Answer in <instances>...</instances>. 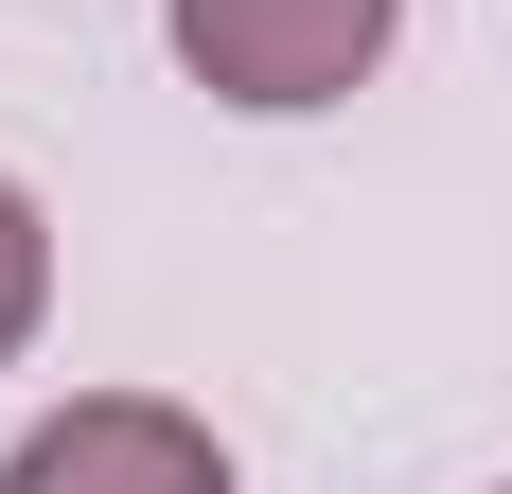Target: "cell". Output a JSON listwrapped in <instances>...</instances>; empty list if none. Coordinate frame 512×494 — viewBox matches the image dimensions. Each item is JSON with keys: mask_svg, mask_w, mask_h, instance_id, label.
Listing matches in <instances>:
<instances>
[{"mask_svg": "<svg viewBox=\"0 0 512 494\" xmlns=\"http://www.w3.org/2000/svg\"><path fill=\"white\" fill-rule=\"evenodd\" d=\"M159 36L195 71L212 106H248V124H318V106H354L407 36V0H159Z\"/></svg>", "mask_w": 512, "mask_h": 494, "instance_id": "cell-1", "label": "cell"}, {"mask_svg": "<svg viewBox=\"0 0 512 494\" xmlns=\"http://www.w3.org/2000/svg\"><path fill=\"white\" fill-rule=\"evenodd\" d=\"M0 494H230V442L159 389H71L53 424H18Z\"/></svg>", "mask_w": 512, "mask_h": 494, "instance_id": "cell-2", "label": "cell"}, {"mask_svg": "<svg viewBox=\"0 0 512 494\" xmlns=\"http://www.w3.org/2000/svg\"><path fill=\"white\" fill-rule=\"evenodd\" d=\"M36 318H53V212L0 177V371L36 353Z\"/></svg>", "mask_w": 512, "mask_h": 494, "instance_id": "cell-3", "label": "cell"}, {"mask_svg": "<svg viewBox=\"0 0 512 494\" xmlns=\"http://www.w3.org/2000/svg\"><path fill=\"white\" fill-rule=\"evenodd\" d=\"M495 494H512V477H495Z\"/></svg>", "mask_w": 512, "mask_h": 494, "instance_id": "cell-4", "label": "cell"}]
</instances>
